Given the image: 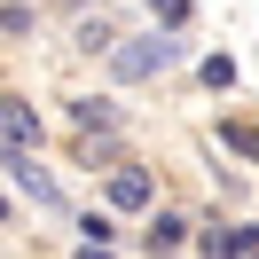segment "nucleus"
I'll list each match as a JSON object with an SVG mask.
<instances>
[{"mask_svg": "<svg viewBox=\"0 0 259 259\" xmlns=\"http://www.w3.org/2000/svg\"><path fill=\"white\" fill-rule=\"evenodd\" d=\"M173 55H181L173 39H118V48H110V63H118V79H157Z\"/></svg>", "mask_w": 259, "mask_h": 259, "instance_id": "obj_1", "label": "nucleus"}, {"mask_svg": "<svg viewBox=\"0 0 259 259\" xmlns=\"http://www.w3.org/2000/svg\"><path fill=\"white\" fill-rule=\"evenodd\" d=\"M32 142H39V110L32 102H0V149L32 157Z\"/></svg>", "mask_w": 259, "mask_h": 259, "instance_id": "obj_2", "label": "nucleus"}, {"mask_svg": "<svg viewBox=\"0 0 259 259\" xmlns=\"http://www.w3.org/2000/svg\"><path fill=\"white\" fill-rule=\"evenodd\" d=\"M149 196H157V181H149L142 165H118V173H110V204H118V212H142Z\"/></svg>", "mask_w": 259, "mask_h": 259, "instance_id": "obj_3", "label": "nucleus"}, {"mask_svg": "<svg viewBox=\"0 0 259 259\" xmlns=\"http://www.w3.org/2000/svg\"><path fill=\"white\" fill-rule=\"evenodd\" d=\"M8 181H16V189H24V196H32V204H63V189H55V181H48V173H39V165H32V157H16V149H8Z\"/></svg>", "mask_w": 259, "mask_h": 259, "instance_id": "obj_4", "label": "nucleus"}, {"mask_svg": "<svg viewBox=\"0 0 259 259\" xmlns=\"http://www.w3.org/2000/svg\"><path fill=\"white\" fill-rule=\"evenodd\" d=\"M71 118H79L87 134H110V126H118V110H110V102H71Z\"/></svg>", "mask_w": 259, "mask_h": 259, "instance_id": "obj_5", "label": "nucleus"}, {"mask_svg": "<svg viewBox=\"0 0 259 259\" xmlns=\"http://www.w3.org/2000/svg\"><path fill=\"white\" fill-rule=\"evenodd\" d=\"M181 236H189V220H181V212H157V220H149V243H157V251H173Z\"/></svg>", "mask_w": 259, "mask_h": 259, "instance_id": "obj_6", "label": "nucleus"}, {"mask_svg": "<svg viewBox=\"0 0 259 259\" xmlns=\"http://www.w3.org/2000/svg\"><path fill=\"white\" fill-rule=\"evenodd\" d=\"M79 48H102V55H110V48H118V32H110V24H79Z\"/></svg>", "mask_w": 259, "mask_h": 259, "instance_id": "obj_7", "label": "nucleus"}, {"mask_svg": "<svg viewBox=\"0 0 259 259\" xmlns=\"http://www.w3.org/2000/svg\"><path fill=\"white\" fill-rule=\"evenodd\" d=\"M157 16H173V24H181V16H189V0H157Z\"/></svg>", "mask_w": 259, "mask_h": 259, "instance_id": "obj_8", "label": "nucleus"}, {"mask_svg": "<svg viewBox=\"0 0 259 259\" xmlns=\"http://www.w3.org/2000/svg\"><path fill=\"white\" fill-rule=\"evenodd\" d=\"M79 259H110V251H79Z\"/></svg>", "mask_w": 259, "mask_h": 259, "instance_id": "obj_9", "label": "nucleus"}, {"mask_svg": "<svg viewBox=\"0 0 259 259\" xmlns=\"http://www.w3.org/2000/svg\"><path fill=\"white\" fill-rule=\"evenodd\" d=\"M0 220H8V196H0Z\"/></svg>", "mask_w": 259, "mask_h": 259, "instance_id": "obj_10", "label": "nucleus"}]
</instances>
